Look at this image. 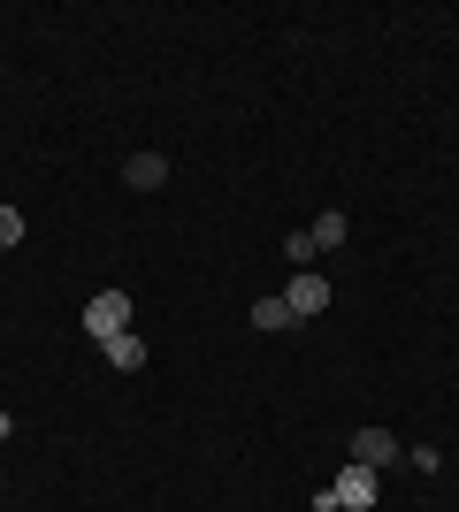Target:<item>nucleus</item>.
Wrapping results in <instances>:
<instances>
[{
    "mask_svg": "<svg viewBox=\"0 0 459 512\" xmlns=\"http://www.w3.org/2000/svg\"><path fill=\"white\" fill-rule=\"evenodd\" d=\"M306 230H314V245H322V253H337V245H345V237H352V222H345V214H337V207H329V214H314Z\"/></svg>",
    "mask_w": 459,
    "mask_h": 512,
    "instance_id": "obj_7",
    "label": "nucleus"
},
{
    "mask_svg": "<svg viewBox=\"0 0 459 512\" xmlns=\"http://www.w3.org/2000/svg\"><path fill=\"white\" fill-rule=\"evenodd\" d=\"M314 512H345V505H337V497H329V490H322V497H314Z\"/></svg>",
    "mask_w": 459,
    "mask_h": 512,
    "instance_id": "obj_12",
    "label": "nucleus"
},
{
    "mask_svg": "<svg viewBox=\"0 0 459 512\" xmlns=\"http://www.w3.org/2000/svg\"><path fill=\"white\" fill-rule=\"evenodd\" d=\"M284 260H291V268H314V260H322V245H314V230H291V237H284Z\"/></svg>",
    "mask_w": 459,
    "mask_h": 512,
    "instance_id": "obj_8",
    "label": "nucleus"
},
{
    "mask_svg": "<svg viewBox=\"0 0 459 512\" xmlns=\"http://www.w3.org/2000/svg\"><path fill=\"white\" fill-rule=\"evenodd\" d=\"M253 329H268V337H276V329H291V306H284V299H253Z\"/></svg>",
    "mask_w": 459,
    "mask_h": 512,
    "instance_id": "obj_9",
    "label": "nucleus"
},
{
    "mask_svg": "<svg viewBox=\"0 0 459 512\" xmlns=\"http://www.w3.org/2000/svg\"><path fill=\"white\" fill-rule=\"evenodd\" d=\"M284 306H291V321H314V314H329V276H322V268H291V283H284Z\"/></svg>",
    "mask_w": 459,
    "mask_h": 512,
    "instance_id": "obj_2",
    "label": "nucleus"
},
{
    "mask_svg": "<svg viewBox=\"0 0 459 512\" xmlns=\"http://www.w3.org/2000/svg\"><path fill=\"white\" fill-rule=\"evenodd\" d=\"M100 352H108V367H123V375H138V367H146V337H138V329H123V337H108V344H100Z\"/></svg>",
    "mask_w": 459,
    "mask_h": 512,
    "instance_id": "obj_6",
    "label": "nucleus"
},
{
    "mask_svg": "<svg viewBox=\"0 0 459 512\" xmlns=\"http://www.w3.org/2000/svg\"><path fill=\"white\" fill-rule=\"evenodd\" d=\"M131 329V291H100V299H85V337L92 344H108Z\"/></svg>",
    "mask_w": 459,
    "mask_h": 512,
    "instance_id": "obj_1",
    "label": "nucleus"
},
{
    "mask_svg": "<svg viewBox=\"0 0 459 512\" xmlns=\"http://www.w3.org/2000/svg\"><path fill=\"white\" fill-rule=\"evenodd\" d=\"M8 436H16V413H8V406H0V444H8Z\"/></svg>",
    "mask_w": 459,
    "mask_h": 512,
    "instance_id": "obj_11",
    "label": "nucleus"
},
{
    "mask_svg": "<svg viewBox=\"0 0 459 512\" xmlns=\"http://www.w3.org/2000/svg\"><path fill=\"white\" fill-rule=\"evenodd\" d=\"M329 497H337L345 512H368L375 497H383V474H375V467H360V459H345V474L329 482Z\"/></svg>",
    "mask_w": 459,
    "mask_h": 512,
    "instance_id": "obj_3",
    "label": "nucleus"
},
{
    "mask_svg": "<svg viewBox=\"0 0 459 512\" xmlns=\"http://www.w3.org/2000/svg\"><path fill=\"white\" fill-rule=\"evenodd\" d=\"M8 245H23V214L16 207H0V253H8Z\"/></svg>",
    "mask_w": 459,
    "mask_h": 512,
    "instance_id": "obj_10",
    "label": "nucleus"
},
{
    "mask_svg": "<svg viewBox=\"0 0 459 512\" xmlns=\"http://www.w3.org/2000/svg\"><path fill=\"white\" fill-rule=\"evenodd\" d=\"M352 459H360V467H391V459H406V444H398L391 428H352Z\"/></svg>",
    "mask_w": 459,
    "mask_h": 512,
    "instance_id": "obj_4",
    "label": "nucleus"
},
{
    "mask_svg": "<svg viewBox=\"0 0 459 512\" xmlns=\"http://www.w3.org/2000/svg\"><path fill=\"white\" fill-rule=\"evenodd\" d=\"M123 184H131V192H161V184H169V153H131V161H123Z\"/></svg>",
    "mask_w": 459,
    "mask_h": 512,
    "instance_id": "obj_5",
    "label": "nucleus"
}]
</instances>
